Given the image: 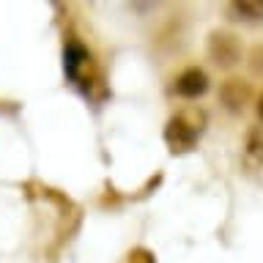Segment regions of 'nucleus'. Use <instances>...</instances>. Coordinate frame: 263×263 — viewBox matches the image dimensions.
Masks as SVG:
<instances>
[{
    "label": "nucleus",
    "instance_id": "obj_1",
    "mask_svg": "<svg viewBox=\"0 0 263 263\" xmlns=\"http://www.w3.org/2000/svg\"><path fill=\"white\" fill-rule=\"evenodd\" d=\"M209 58L219 69H233L241 61V39L230 30H214L209 36Z\"/></svg>",
    "mask_w": 263,
    "mask_h": 263
},
{
    "label": "nucleus",
    "instance_id": "obj_2",
    "mask_svg": "<svg viewBox=\"0 0 263 263\" xmlns=\"http://www.w3.org/2000/svg\"><path fill=\"white\" fill-rule=\"evenodd\" d=\"M197 137H200V126L197 123H189L186 115H173L164 126V143L170 145L173 154H186L192 151Z\"/></svg>",
    "mask_w": 263,
    "mask_h": 263
},
{
    "label": "nucleus",
    "instance_id": "obj_3",
    "mask_svg": "<svg viewBox=\"0 0 263 263\" xmlns=\"http://www.w3.org/2000/svg\"><path fill=\"white\" fill-rule=\"evenodd\" d=\"M252 96H255V88H252L250 80L228 77V80L219 85V102L225 104L230 112H241L244 107L252 102Z\"/></svg>",
    "mask_w": 263,
    "mask_h": 263
},
{
    "label": "nucleus",
    "instance_id": "obj_4",
    "mask_svg": "<svg viewBox=\"0 0 263 263\" xmlns=\"http://www.w3.org/2000/svg\"><path fill=\"white\" fill-rule=\"evenodd\" d=\"M205 90H209V74L203 69H197V66H189L178 74L176 80V93L184 96V99H197L203 96Z\"/></svg>",
    "mask_w": 263,
    "mask_h": 263
},
{
    "label": "nucleus",
    "instance_id": "obj_5",
    "mask_svg": "<svg viewBox=\"0 0 263 263\" xmlns=\"http://www.w3.org/2000/svg\"><path fill=\"white\" fill-rule=\"evenodd\" d=\"M85 63H90V52L80 44V41L69 39L66 47H63V69H66V74H69L71 80H80V66H85Z\"/></svg>",
    "mask_w": 263,
    "mask_h": 263
},
{
    "label": "nucleus",
    "instance_id": "obj_6",
    "mask_svg": "<svg viewBox=\"0 0 263 263\" xmlns=\"http://www.w3.org/2000/svg\"><path fill=\"white\" fill-rule=\"evenodd\" d=\"M230 14L233 20H247V22H260L263 20V3L260 0H238V3H230Z\"/></svg>",
    "mask_w": 263,
    "mask_h": 263
},
{
    "label": "nucleus",
    "instance_id": "obj_7",
    "mask_svg": "<svg viewBox=\"0 0 263 263\" xmlns=\"http://www.w3.org/2000/svg\"><path fill=\"white\" fill-rule=\"evenodd\" d=\"M258 118L263 121V93H260V99H258Z\"/></svg>",
    "mask_w": 263,
    "mask_h": 263
}]
</instances>
